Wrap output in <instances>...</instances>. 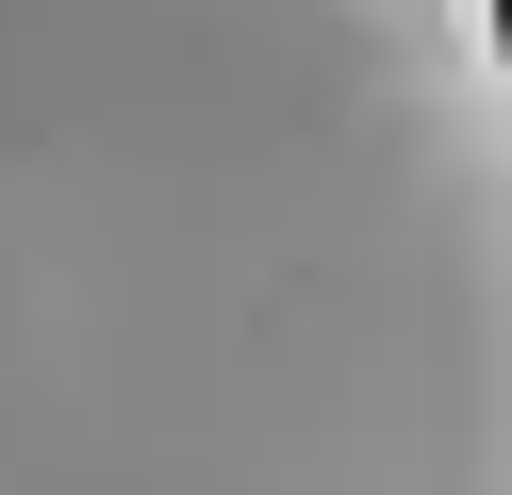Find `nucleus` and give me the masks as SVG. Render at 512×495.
Returning a JSON list of instances; mask_svg holds the SVG:
<instances>
[]
</instances>
